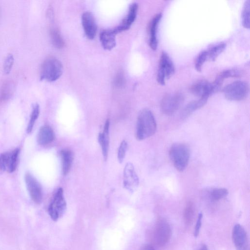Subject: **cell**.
Here are the masks:
<instances>
[{"label": "cell", "instance_id": "obj_8", "mask_svg": "<svg viewBox=\"0 0 250 250\" xmlns=\"http://www.w3.org/2000/svg\"><path fill=\"white\" fill-rule=\"evenodd\" d=\"M183 100V96L180 93L165 95L161 102V108L163 112L167 115H172L179 109Z\"/></svg>", "mask_w": 250, "mask_h": 250}, {"label": "cell", "instance_id": "obj_5", "mask_svg": "<svg viewBox=\"0 0 250 250\" xmlns=\"http://www.w3.org/2000/svg\"><path fill=\"white\" fill-rule=\"evenodd\" d=\"M171 229L168 222L164 218H159L156 222L153 230V239L159 247L165 246L170 240Z\"/></svg>", "mask_w": 250, "mask_h": 250}, {"label": "cell", "instance_id": "obj_26", "mask_svg": "<svg viewBox=\"0 0 250 250\" xmlns=\"http://www.w3.org/2000/svg\"><path fill=\"white\" fill-rule=\"evenodd\" d=\"M40 114V106L38 104H35L33 106L29 122L27 127V133H30L33 130L36 121Z\"/></svg>", "mask_w": 250, "mask_h": 250}, {"label": "cell", "instance_id": "obj_32", "mask_svg": "<svg viewBox=\"0 0 250 250\" xmlns=\"http://www.w3.org/2000/svg\"><path fill=\"white\" fill-rule=\"evenodd\" d=\"M14 58L12 54H9L6 56L3 64V71L6 74H9L14 63Z\"/></svg>", "mask_w": 250, "mask_h": 250}, {"label": "cell", "instance_id": "obj_27", "mask_svg": "<svg viewBox=\"0 0 250 250\" xmlns=\"http://www.w3.org/2000/svg\"><path fill=\"white\" fill-rule=\"evenodd\" d=\"M250 1L247 0L244 3L241 15L242 24L246 28H250Z\"/></svg>", "mask_w": 250, "mask_h": 250}, {"label": "cell", "instance_id": "obj_10", "mask_svg": "<svg viewBox=\"0 0 250 250\" xmlns=\"http://www.w3.org/2000/svg\"><path fill=\"white\" fill-rule=\"evenodd\" d=\"M25 182L31 198L34 203L40 204L42 200V191L41 185L30 173L25 174Z\"/></svg>", "mask_w": 250, "mask_h": 250}, {"label": "cell", "instance_id": "obj_21", "mask_svg": "<svg viewBox=\"0 0 250 250\" xmlns=\"http://www.w3.org/2000/svg\"><path fill=\"white\" fill-rule=\"evenodd\" d=\"M61 156L62 173L64 175H66L71 169L74 158L73 154L70 150L64 149L61 150Z\"/></svg>", "mask_w": 250, "mask_h": 250}, {"label": "cell", "instance_id": "obj_7", "mask_svg": "<svg viewBox=\"0 0 250 250\" xmlns=\"http://www.w3.org/2000/svg\"><path fill=\"white\" fill-rule=\"evenodd\" d=\"M174 64L167 53L162 52L160 56L157 72L158 83L162 85L165 83L166 79L170 78L174 73Z\"/></svg>", "mask_w": 250, "mask_h": 250}, {"label": "cell", "instance_id": "obj_33", "mask_svg": "<svg viewBox=\"0 0 250 250\" xmlns=\"http://www.w3.org/2000/svg\"><path fill=\"white\" fill-rule=\"evenodd\" d=\"M202 218H203V214L201 212V213H199V214L198 215L197 219L196 221V225L195 226L194 229L193 234H194V237H195L198 236V235H199L200 230V229H201V226H202Z\"/></svg>", "mask_w": 250, "mask_h": 250}, {"label": "cell", "instance_id": "obj_34", "mask_svg": "<svg viewBox=\"0 0 250 250\" xmlns=\"http://www.w3.org/2000/svg\"><path fill=\"white\" fill-rule=\"evenodd\" d=\"M122 74L121 73H119L116 77L115 83L118 85H121L123 83L124 78Z\"/></svg>", "mask_w": 250, "mask_h": 250}, {"label": "cell", "instance_id": "obj_9", "mask_svg": "<svg viewBox=\"0 0 250 250\" xmlns=\"http://www.w3.org/2000/svg\"><path fill=\"white\" fill-rule=\"evenodd\" d=\"M19 152L20 149L16 148L0 155V171L12 173L15 170Z\"/></svg>", "mask_w": 250, "mask_h": 250}, {"label": "cell", "instance_id": "obj_35", "mask_svg": "<svg viewBox=\"0 0 250 250\" xmlns=\"http://www.w3.org/2000/svg\"><path fill=\"white\" fill-rule=\"evenodd\" d=\"M140 250H155V249L151 245L146 244L141 248Z\"/></svg>", "mask_w": 250, "mask_h": 250}, {"label": "cell", "instance_id": "obj_25", "mask_svg": "<svg viewBox=\"0 0 250 250\" xmlns=\"http://www.w3.org/2000/svg\"><path fill=\"white\" fill-rule=\"evenodd\" d=\"M195 208L191 202L187 203L184 211V219L187 225H190L194 217Z\"/></svg>", "mask_w": 250, "mask_h": 250}, {"label": "cell", "instance_id": "obj_29", "mask_svg": "<svg viewBox=\"0 0 250 250\" xmlns=\"http://www.w3.org/2000/svg\"><path fill=\"white\" fill-rule=\"evenodd\" d=\"M228 193V190L226 188H216L211 191L210 197L212 200L216 201L225 198Z\"/></svg>", "mask_w": 250, "mask_h": 250}, {"label": "cell", "instance_id": "obj_36", "mask_svg": "<svg viewBox=\"0 0 250 250\" xmlns=\"http://www.w3.org/2000/svg\"><path fill=\"white\" fill-rule=\"evenodd\" d=\"M199 250H209L208 247L205 245H203Z\"/></svg>", "mask_w": 250, "mask_h": 250}, {"label": "cell", "instance_id": "obj_22", "mask_svg": "<svg viewBox=\"0 0 250 250\" xmlns=\"http://www.w3.org/2000/svg\"><path fill=\"white\" fill-rule=\"evenodd\" d=\"M208 98H200L197 100H195L189 103L183 109L182 112L183 118H186L190 115L195 110L203 106L208 101Z\"/></svg>", "mask_w": 250, "mask_h": 250}, {"label": "cell", "instance_id": "obj_18", "mask_svg": "<svg viewBox=\"0 0 250 250\" xmlns=\"http://www.w3.org/2000/svg\"><path fill=\"white\" fill-rule=\"evenodd\" d=\"M242 75V72L237 69H230L224 70L220 72L212 83L215 91H217L220 88L223 82L228 78L240 77Z\"/></svg>", "mask_w": 250, "mask_h": 250}, {"label": "cell", "instance_id": "obj_3", "mask_svg": "<svg viewBox=\"0 0 250 250\" xmlns=\"http://www.w3.org/2000/svg\"><path fill=\"white\" fill-rule=\"evenodd\" d=\"M63 66L56 58L50 57L44 60L41 67V79L49 82L58 79L62 73Z\"/></svg>", "mask_w": 250, "mask_h": 250}, {"label": "cell", "instance_id": "obj_1", "mask_svg": "<svg viewBox=\"0 0 250 250\" xmlns=\"http://www.w3.org/2000/svg\"><path fill=\"white\" fill-rule=\"evenodd\" d=\"M156 128V122L152 112L148 109L142 110L137 118L136 138L143 140L149 138L155 133Z\"/></svg>", "mask_w": 250, "mask_h": 250}, {"label": "cell", "instance_id": "obj_19", "mask_svg": "<svg viewBox=\"0 0 250 250\" xmlns=\"http://www.w3.org/2000/svg\"><path fill=\"white\" fill-rule=\"evenodd\" d=\"M110 121L107 119L104 125L103 132L99 133L98 135V141L101 145L103 157L105 161L106 160L108 156V151L109 143V129Z\"/></svg>", "mask_w": 250, "mask_h": 250}, {"label": "cell", "instance_id": "obj_23", "mask_svg": "<svg viewBox=\"0 0 250 250\" xmlns=\"http://www.w3.org/2000/svg\"><path fill=\"white\" fill-rule=\"evenodd\" d=\"M226 44L224 43H220L206 50L207 60L214 61L217 57L224 50Z\"/></svg>", "mask_w": 250, "mask_h": 250}, {"label": "cell", "instance_id": "obj_4", "mask_svg": "<svg viewBox=\"0 0 250 250\" xmlns=\"http://www.w3.org/2000/svg\"><path fill=\"white\" fill-rule=\"evenodd\" d=\"M249 86L248 83L242 81H236L227 84L224 88L225 97L230 101H241L248 94Z\"/></svg>", "mask_w": 250, "mask_h": 250}, {"label": "cell", "instance_id": "obj_12", "mask_svg": "<svg viewBox=\"0 0 250 250\" xmlns=\"http://www.w3.org/2000/svg\"><path fill=\"white\" fill-rule=\"evenodd\" d=\"M232 239L237 250H249L246 231L240 224H237L233 227Z\"/></svg>", "mask_w": 250, "mask_h": 250}, {"label": "cell", "instance_id": "obj_31", "mask_svg": "<svg viewBox=\"0 0 250 250\" xmlns=\"http://www.w3.org/2000/svg\"><path fill=\"white\" fill-rule=\"evenodd\" d=\"M127 147V143L125 140L122 141L119 147L117 157L120 163H122L125 156Z\"/></svg>", "mask_w": 250, "mask_h": 250}, {"label": "cell", "instance_id": "obj_30", "mask_svg": "<svg viewBox=\"0 0 250 250\" xmlns=\"http://www.w3.org/2000/svg\"><path fill=\"white\" fill-rule=\"evenodd\" d=\"M207 61L206 50L201 52L197 56L195 60V67L197 71L200 72L202 70V66L205 61Z\"/></svg>", "mask_w": 250, "mask_h": 250}, {"label": "cell", "instance_id": "obj_16", "mask_svg": "<svg viewBox=\"0 0 250 250\" xmlns=\"http://www.w3.org/2000/svg\"><path fill=\"white\" fill-rule=\"evenodd\" d=\"M162 16V15L161 13L155 15L151 20L148 26L149 35V44L150 48L154 50L157 49L158 45L156 33Z\"/></svg>", "mask_w": 250, "mask_h": 250}, {"label": "cell", "instance_id": "obj_28", "mask_svg": "<svg viewBox=\"0 0 250 250\" xmlns=\"http://www.w3.org/2000/svg\"><path fill=\"white\" fill-rule=\"evenodd\" d=\"M50 36L52 43L57 48H62L64 45V41L59 31L56 28L50 30Z\"/></svg>", "mask_w": 250, "mask_h": 250}, {"label": "cell", "instance_id": "obj_2", "mask_svg": "<svg viewBox=\"0 0 250 250\" xmlns=\"http://www.w3.org/2000/svg\"><path fill=\"white\" fill-rule=\"evenodd\" d=\"M189 146L185 143L173 144L169 151L170 159L175 168L179 171H183L187 167L190 158Z\"/></svg>", "mask_w": 250, "mask_h": 250}, {"label": "cell", "instance_id": "obj_13", "mask_svg": "<svg viewBox=\"0 0 250 250\" xmlns=\"http://www.w3.org/2000/svg\"><path fill=\"white\" fill-rule=\"evenodd\" d=\"M190 90L193 95L200 98H208L215 92L212 83L206 80H200L195 82L190 86Z\"/></svg>", "mask_w": 250, "mask_h": 250}, {"label": "cell", "instance_id": "obj_6", "mask_svg": "<svg viewBox=\"0 0 250 250\" xmlns=\"http://www.w3.org/2000/svg\"><path fill=\"white\" fill-rule=\"evenodd\" d=\"M66 208V203L63 196V190L59 188L53 196L48 208V213L50 218L56 221L61 217Z\"/></svg>", "mask_w": 250, "mask_h": 250}, {"label": "cell", "instance_id": "obj_14", "mask_svg": "<svg viewBox=\"0 0 250 250\" xmlns=\"http://www.w3.org/2000/svg\"><path fill=\"white\" fill-rule=\"evenodd\" d=\"M82 23L86 37L93 39L96 35L97 28L93 14L88 11L84 12L82 16Z\"/></svg>", "mask_w": 250, "mask_h": 250}, {"label": "cell", "instance_id": "obj_24", "mask_svg": "<svg viewBox=\"0 0 250 250\" xmlns=\"http://www.w3.org/2000/svg\"><path fill=\"white\" fill-rule=\"evenodd\" d=\"M14 90L13 83L10 81L5 82L0 91V102L7 100L12 95Z\"/></svg>", "mask_w": 250, "mask_h": 250}, {"label": "cell", "instance_id": "obj_17", "mask_svg": "<svg viewBox=\"0 0 250 250\" xmlns=\"http://www.w3.org/2000/svg\"><path fill=\"white\" fill-rule=\"evenodd\" d=\"M117 34L114 28L101 32L100 40L104 49L111 50L116 45L115 36Z\"/></svg>", "mask_w": 250, "mask_h": 250}, {"label": "cell", "instance_id": "obj_20", "mask_svg": "<svg viewBox=\"0 0 250 250\" xmlns=\"http://www.w3.org/2000/svg\"><path fill=\"white\" fill-rule=\"evenodd\" d=\"M55 139V134L52 128L49 125L42 126L39 131L37 141L40 145H46L51 143Z\"/></svg>", "mask_w": 250, "mask_h": 250}, {"label": "cell", "instance_id": "obj_11", "mask_svg": "<svg viewBox=\"0 0 250 250\" xmlns=\"http://www.w3.org/2000/svg\"><path fill=\"white\" fill-rule=\"evenodd\" d=\"M139 178L135 171L133 164H126L123 175V186L125 188L130 192H133L139 185Z\"/></svg>", "mask_w": 250, "mask_h": 250}, {"label": "cell", "instance_id": "obj_15", "mask_svg": "<svg viewBox=\"0 0 250 250\" xmlns=\"http://www.w3.org/2000/svg\"><path fill=\"white\" fill-rule=\"evenodd\" d=\"M138 8V5L136 2H133L130 5L126 17L120 24L114 28L117 33L127 30L130 27L136 19Z\"/></svg>", "mask_w": 250, "mask_h": 250}]
</instances>
